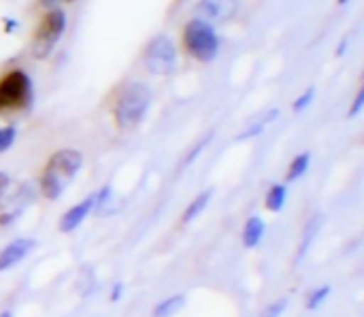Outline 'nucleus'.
Segmentation results:
<instances>
[{"label":"nucleus","instance_id":"nucleus-22","mask_svg":"<svg viewBox=\"0 0 364 317\" xmlns=\"http://www.w3.org/2000/svg\"><path fill=\"white\" fill-rule=\"evenodd\" d=\"M363 107H364V90H360V92L356 94V98H354V104H352V109H350V117H356V115H360Z\"/></svg>","mask_w":364,"mask_h":317},{"label":"nucleus","instance_id":"nucleus-9","mask_svg":"<svg viewBox=\"0 0 364 317\" xmlns=\"http://www.w3.org/2000/svg\"><path fill=\"white\" fill-rule=\"evenodd\" d=\"M94 209H96V194H90L87 198H83L81 203H77L75 207H70L62 215V220H60V232L68 235V232L77 230Z\"/></svg>","mask_w":364,"mask_h":317},{"label":"nucleus","instance_id":"nucleus-5","mask_svg":"<svg viewBox=\"0 0 364 317\" xmlns=\"http://www.w3.org/2000/svg\"><path fill=\"white\" fill-rule=\"evenodd\" d=\"M66 30V13L62 9H51L43 19L41 23L36 26L34 30V36H32V55L36 60H45L53 53L58 41L62 38Z\"/></svg>","mask_w":364,"mask_h":317},{"label":"nucleus","instance_id":"nucleus-24","mask_svg":"<svg viewBox=\"0 0 364 317\" xmlns=\"http://www.w3.org/2000/svg\"><path fill=\"white\" fill-rule=\"evenodd\" d=\"M6 188H9V175L6 173H0V200H2V196L6 192Z\"/></svg>","mask_w":364,"mask_h":317},{"label":"nucleus","instance_id":"nucleus-10","mask_svg":"<svg viewBox=\"0 0 364 317\" xmlns=\"http://www.w3.org/2000/svg\"><path fill=\"white\" fill-rule=\"evenodd\" d=\"M264 232H267L264 220L258 217V215H252V217L245 222V226H243V245H245L247 249L258 247L260 241H262V237H264Z\"/></svg>","mask_w":364,"mask_h":317},{"label":"nucleus","instance_id":"nucleus-26","mask_svg":"<svg viewBox=\"0 0 364 317\" xmlns=\"http://www.w3.org/2000/svg\"><path fill=\"white\" fill-rule=\"evenodd\" d=\"M0 317H13V313H11V311H2V313H0Z\"/></svg>","mask_w":364,"mask_h":317},{"label":"nucleus","instance_id":"nucleus-3","mask_svg":"<svg viewBox=\"0 0 364 317\" xmlns=\"http://www.w3.org/2000/svg\"><path fill=\"white\" fill-rule=\"evenodd\" d=\"M183 45H186L188 53L192 58H196L198 62H211L218 58V51H220L218 32H215L213 23L203 17L188 21V26L183 30Z\"/></svg>","mask_w":364,"mask_h":317},{"label":"nucleus","instance_id":"nucleus-18","mask_svg":"<svg viewBox=\"0 0 364 317\" xmlns=\"http://www.w3.org/2000/svg\"><path fill=\"white\" fill-rule=\"evenodd\" d=\"M15 139H17V128L15 126H2L0 128V154L11 149Z\"/></svg>","mask_w":364,"mask_h":317},{"label":"nucleus","instance_id":"nucleus-15","mask_svg":"<svg viewBox=\"0 0 364 317\" xmlns=\"http://www.w3.org/2000/svg\"><path fill=\"white\" fill-rule=\"evenodd\" d=\"M277 115H279V111H277V109H271L267 115H262L258 122H254V124H252L247 130H243V132L237 136V141H245V139H254V136L262 134V132H264V128H267V126H269V124H271V122L277 117Z\"/></svg>","mask_w":364,"mask_h":317},{"label":"nucleus","instance_id":"nucleus-2","mask_svg":"<svg viewBox=\"0 0 364 317\" xmlns=\"http://www.w3.org/2000/svg\"><path fill=\"white\" fill-rule=\"evenodd\" d=\"M151 100H154V94L149 90V85H145V83L126 85L124 92L119 94V98L115 100V109H113L117 128H122V130L136 128L145 119V115L151 107Z\"/></svg>","mask_w":364,"mask_h":317},{"label":"nucleus","instance_id":"nucleus-8","mask_svg":"<svg viewBox=\"0 0 364 317\" xmlns=\"http://www.w3.org/2000/svg\"><path fill=\"white\" fill-rule=\"evenodd\" d=\"M241 0H200L198 11L207 21H228L237 15Z\"/></svg>","mask_w":364,"mask_h":317},{"label":"nucleus","instance_id":"nucleus-19","mask_svg":"<svg viewBox=\"0 0 364 317\" xmlns=\"http://www.w3.org/2000/svg\"><path fill=\"white\" fill-rule=\"evenodd\" d=\"M314 98H316V90H314V87H309V90H305V92L294 100L292 109H294L296 113H301V111H305V109L314 102Z\"/></svg>","mask_w":364,"mask_h":317},{"label":"nucleus","instance_id":"nucleus-7","mask_svg":"<svg viewBox=\"0 0 364 317\" xmlns=\"http://www.w3.org/2000/svg\"><path fill=\"white\" fill-rule=\"evenodd\" d=\"M36 247V241L34 239H15L11 243H6L2 249H0V273L17 267L23 258H28Z\"/></svg>","mask_w":364,"mask_h":317},{"label":"nucleus","instance_id":"nucleus-11","mask_svg":"<svg viewBox=\"0 0 364 317\" xmlns=\"http://www.w3.org/2000/svg\"><path fill=\"white\" fill-rule=\"evenodd\" d=\"M183 307H186V294H171L154 307L151 317H175Z\"/></svg>","mask_w":364,"mask_h":317},{"label":"nucleus","instance_id":"nucleus-6","mask_svg":"<svg viewBox=\"0 0 364 317\" xmlns=\"http://www.w3.org/2000/svg\"><path fill=\"white\" fill-rule=\"evenodd\" d=\"M143 62H145V68L151 72V75H158V77H168L177 70V64H179V58H177V47L175 43L171 41V36L166 34H158L154 36L147 47H145V55H143Z\"/></svg>","mask_w":364,"mask_h":317},{"label":"nucleus","instance_id":"nucleus-4","mask_svg":"<svg viewBox=\"0 0 364 317\" xmlns=\"http://www.w3.org/2000/svg\"><path fill=\"white\" fill-rule=\"evenodd\" d=\"M32 100V81L26 70L13 68L0 77V115L21 111Z\"/></svg>","mask_w":364,"mask_h":317},{"label":"nucleus","instance_id":"nucleus-23","mask_svg":"<svg viewBox=\"0 0 364 317\" xmlns=\"http://www.w3.org/2000/svg\"><path fill=\"white\" fill-rule=\"evenodd\" d=\"M122 294H124V284H122V281H117V284L113 286V290H111V301H113V303H117V301L122 299Z\"/></svg>","mask_w":364,"mask_h":317},{"label":"nucleus","instance_id":"nucleus-25","mask_svg":"<svg viewBox=\"0 0 364 317\" xmlns=\"http://www.w3.org/2000/svg\"><path fill=\"white\" fill-rule=\"evenodd\" d=\"M43 2V6H55L58 4V0H41Z\"/></svg>","mask_w":364,"mask_h":317},{"label":"nucleus","instance_id":"nucleus-27","mask_svg":"<svg viewBox=\"0 0 364 317\" xmlns=\"http://www.w3.org/2000/svg\"><path fill=\"white\" fill-rule=\"evenodd\" d=\"M346 2H350V0H339V4H346Z\"/></svg>","mask_w":364,"mask_h":317},{"label":"nucleus","instance_id":"nucleus-20","mask_svg":"<svg viewBox=\"0 0 364 317\" xmlns=\"http://www.w3.org/2000/svg\"><path fill=\"white\" fill-rule=\"evenodd\" d=\"M288 309V299H279L264 309V317H282Z\"/></svg>","mask_w":364,"mask_h":317},{"label":"nucleus","instance_id":"nucleus-17","mask_svg":"<svg viewBox=\"0 0 364 317\" xmlns=\"http://www.w3.org/2000/svg\"><path fill=\"white\" fill-rule=\"evenodd\" d=\"M331 286L328 284H324V286H320L318 290H314L309 296H307V301H305V307H307V311H316L318 307H322L324 303H326V299L331 296Z\"/></svg>","mask_w":364,"mask_h":317},{"label":"nucleus","instance_id":"nucleus-1","mask_svg":"<svg viewBox=\"0 0 364 317\" xmlns=\"http://www.w3.org/2000/svg\"><path fill=\"white\" fill-rule=\"evenodd\" d=\"M83 166V154L79 149H60L55 151L43 168L41 175V194L47 200H58L64 190L73 183Z\"/></svg>","mask_w":364,"mask_h":317},{"label":"nucleus","instance_id":"nucleus-16","mask_svg":"<svg viewBox=\"0 0 364 317\" xmlns=\"http://www.w3.org/2000/svg\"><path fill=\"white\" fill-rule=\"evenodd\" d=\"M309 164H311V156H309L307 151H305V154H299V156L290 162L288 173H286V179H288V181L301 179V177L309 171Z\"/></svg>","mask_w":364,"mask_h":317},{"label":"nucleus","instance_id":"nucleus-21","mask_svg":"<svg viewBox=\"0 0 364 317\" xmlns=\"http://www.w3.org/2000/svg\"><path fill=\"white\" fill-rule=\"evenodd\" d=\"M211 139H213V134H209V136H205V139H203V141H200V143H198V145H196V147H194V149H192V151L188 154V156H186V160H183V166H188V164H192V162H194V160L198 158V154H200V151H203V149L207 147V143H209Z\"/></svg>","mask_w":364,"mask_h":317},{"label":"nucleus","instance_id":"nucleus-14","mask_svg":"<svg viewBox=\"0 0 364 317\" xmlns=\"http://www.w3.org/2000/svg\"><path fill=\"white\" fill-rule=\"evenodd\" d=\"M286 198H288V188L284 183H275V186H271V190H269V194L264 198V205H267L269 211L279 213L284 209V205H286Z\"/></svg>","mask_w":364,"mask_h":317},{"label":"nucleus","instance_id":"nucleus-12","mask_svg":"<svg viewBox=\"0 0 364 317\" xmlns=\"http://www.w3.org/2000/svg\"><path fill=\"white\" fill-rule=\"evenodd\" d=\"M322 222H324L322 215H316V217H311V220L307 222V226H305V230H303V239H301V247H299L296 260H303V258H305L307 249L311 247L314 239L318 237V232H320V228H322Z\"/></svg>","mask_w":364,"mask_h":317},{"label":"nucleus","instance_id":"nucleus-13","mask_svg":"<svg viewBox=\"0 0 364 317\" xmlns=\"http://www.w3.org/2000/svg\"><path fill=\"white\" fill-rule=\"evenodd\" d=\"M211 196H213V190H205V192H200L190 205H188V209L183 211V215H181V222L183 224H190V222H194L205 209H207V205H209V200H211Z\"/></svg>","mask_w":364,"mask_h":317}]
</instances>
